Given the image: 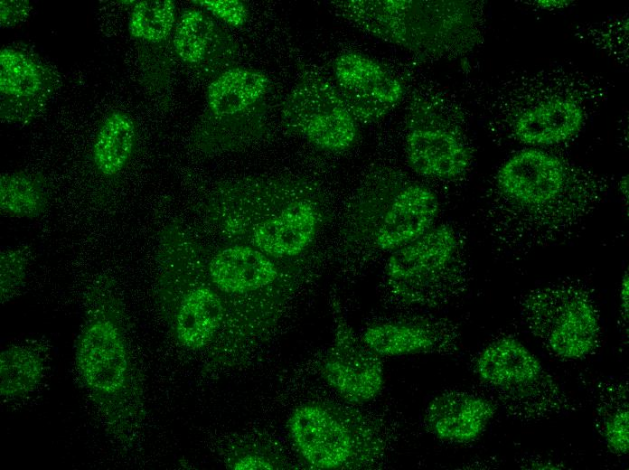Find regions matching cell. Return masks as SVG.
I'll return each mask as SVG.
<instances>
[{
	"mask_svg": "<svg viewBox=\"0 0 629 470\" xmlns=\"http://www.w3.org/2000/svg\"><path fill=\"white\" fill-rule=\"evenodd\" d=\"M606 181L539 148L519 151L494 174L485 221L495 249L521 256L572 236L596 209Z\"/></svg>",
	"mask_w": 629,
	"mask_h": 470,
	"instance_id": "cell-1",
	"label": "cell"
},
{
	"mask_svg": "<svg viewBox=\"0 0 629 470\" xmlns=\"http://www.w3.org/2000/svg\"><path fill=\"white\" fill-rule=\"evenodd\" d=\"M202 208L205 221L222 241L283 261L303 256L326 220L315 185L292 177L221 181L210 190Z\"/></svg>",
	"mask_w": 629,
	"mask_h": 470,
	"instance_id": "cell-2",
	"label": "cell"
},
{
	"mask_svg": "<svg viewBox=\"0 0 629 470\" xmlns=\"http://www.w3.org/2000/svg\"><path fill=\"white\" fill-rule=\"evenodd\" d=\"M157 260L163 308L180 344L199 350L230 324L225 303L211 284L203 247L179 221L159 237Z\"/></svg>",
	"mask_w": 629,
	"mask_h": 470,
	"instance_id": "cell-3",
	"label": "cell"
},
{
	"mask_svg": "<svg viewBox=\"0 0 629 470\" xmlns=\"http://www.w3.org/2000/svg\"><path fill=\"white\" fill-rule=\"evenodd\" d=\"M332 5L360 30L422 55L465 47L474 30L470 11L458 2L342 0Z\"/></svg>",
	"mask_w": 629,
	"mask_h": 470,
	"instance_id": "cell-4",
	"label": "cell"
},
{
	"mask_svg": "<svg viewBox=\"0 0 629 470\" xmlns=\"http://www.w3.org/2000/svg\"><path fill=\"white\" fill-rule=\"evenodd\" d=\"M108 312H97L76 343L75 366L108 431L128 443L137 417L136 383L121 326Z\"/></svg>",
	"mask_w": 629,
	"mask_h": 470,
	"instance_id": "cell-5",
	"label": "cell"
},
{
	"mask_svg": "<svg viewBox=\"0 0 629 470\" xmlns=\"http://www.w3.org/2000/svg\"><path fill=\"white\" fill-rule=\"evenodd\" d=\"M465 242L448 223L435 224L415 240L390 252L384 274L400 302L437 306L457 296L466 281Z\"/></svg>",
	"mask_w": 629,
	"mask_h": 470,
	"instance_id": "cell-6",
	"label": "cell"
},
{
	"mask_svg": "<svg viewBox=\"0 0 629 470\" xmlns=\"http://www.w3.org/2000/svg\"><path fill=\"white\" fill-rule=\"evenodd\" d=\"M474 371L512 418L540 421L573 409L568 396L520 340L502 336L478 354Z\"/></svg>",
	"mask_w": 629,
	"mask_h": 470,
	"instance_id": "cell-7",
	"label": "cell"
},
{
	"mask_svg": "<svg viewBox=\"0 0 629 470\" xmlns=\"http://www.w3.org/2000/svg\"><path fill=\"white\" fill-rule=\"evenodd\" d=\"M287 428L301 456L316 469L362 468L384 450L377 424L352 408L307 402L292 412Z\"/></svg>",
	"mask_w": 629,
	"mask_h": 470,
	"instance_id": "cell-8",
	"label": "cell"
},
{
	"mask_svg": "<svg viewBox=\"0 0 629 470\" xmlns=\"http://www.w3.org/2000/svg\"><path fill=\"white\" fill-rule=\"evenodd\" d=\"M521 321L551 353L562 359H582L600 343L596 303L586 284L562 279L533 288L520 301Z\"/></svg>",
	"mask_w": 629,
	"mask_h": 470,
	"instance_id": "cell-9",
	"label": "cell"
},
{
	"mask_svg": "<svg viewBox=\"0 0 629 470\" xmlns=\"http://www.w3.org/2000/svg\"><path fill=\"white\" fill-rule=\"evenodd\" d=\"M203 254L209 278L225 303L230 324L256 327L273 315L287 278L284 264L291 261L225 241L211 249L203 247Z\"/></svg>",
	"mask_w": 629,
	"mask_h": 470,
	"instance_id": "cell-10",
	"label": "cell"
},
{
	"mask_svg": "<svg viewBox=\"0 0 629 470\" xmlns=\"http://www.w3.org/2000/svg\"><path fill=\"white\" fill-rule=\"evenodd\" d=\"M571 77L566 83L540 85L530 90L532 96L517 98L507 112H502V129L507 137L532 147L559 145L579 133L589 118V86L582 88Z\"/></svg>",
	"mask_w": 629,
	"mask_h": 470,
	"instance_id": "cell-11",
	"label": "cell"
},
{
	"mask_svg": "<svg viewBox=\"0 0 629 470\" xmlns=\"http://www.w3.org/2000/svg\"><path fill=\"white\" fill-rule=\"evenodd\" d=\"M284 126L318 149L340 153L358 140V122L334 85L315 74L303 76L281 108Z\"/></svg>",
	"mask_w": 629,
	"mask_h": 470,
	"instance_id": "cell-12",
	"label": "cell"
},
{
	"mask_svg": "<svg viewBox=\"0 0 629 470\" xmlns=\"http://www.w3.org/2000/svg\"><path fill=\"white\" fill-rule=\"evenodd\" d=\"M334 334L331 347L320 364L326 383L351 405L373 400L383 389L381 357L353 332L340 304L333 300Z\"/></svg>",
	"mask_w": 629,
	"mask_h": 470,
	"instance_id": "cell-13",
	"label": "cell"
},
{
	"mask_svg": "<svg viewBox=\"0 0 629 470\" xmlns=\"http://www.w3.org/2000/svg\"><path fill=\"white\" fill-rule=\"evenodd\" d=\"M405 154L416 174L440 181L464 177L473 156L459 129L424 104L414 108L408 118Z\"/></svg>",
	"mask_w": 629,
	"mask_h": 470,
	"instance_id": "cell-14",
	"label": "cell"
},
{
	"mask_svg": "<svg viewBox=\"0 0 629 470\" xmlns=\"http://www.w3.org/2000/svg\"><path fill=\"white\" fill-rule=\"evenodd\" d=\"M335 88L357 122L383 119L398 107L404 86L384 64L367 54L346 52L333 64Z\"/></svg>",
	"mask_w": 629,
	"mask_h": 470,
	"instance_id": "cell-15",
	"label": "cell"
},
{
	"mask_svg": "<svg viewBox=\"0 0 629 470\" xmlns=\"http://www.w3.org/2000/svg\"><path fill=\"white\" fill-rule=\"evenodd\" d=\"M56 84L54 70L33 53L15 47L0 51L2 118L32 120L45 108Z\"/></svg>",
	"mask_w": 629,
	"mask_h": 470,
	"instance_id": "cell-16",
	"label": "cell"
},
{
	"mask_svg": "<svg viewBox=\"0 0 629 470\" xmlns=\"http://www.w3.org/2000/svg\"><path fill=\"white\" fill-rule=\"evenodd\" d=\"M386 197L372 233L378 249L390 253L415 240L436 224L439 202L427 186L407 182L393 187Z\"/></svg>",
	"mask_w": 629,
	"mask_h": 470,
	"instance_id": "cell-17",
	"label": "cell"
},
{
	"mask_svg": "<svg viewBox=\"0 0 629 470\" xmlns=\"http://www.w3.org/2000/svg\"><path fill=\"white\" fill-rule=\"evenodd\" d=\"M495 412L494 402L483 396L447 390L429 402L424 421L437 438L465 444L476 440L483 433Z\"/></svg>",
	"mask_w": 629,
	"mask_h": 470,
	"instance_id": "cell-18",
	"label": "cell"
},
{
	"mask_svg": "<svg viewBox=\"0 0 629 470\" xmlns=\"http://www.w3.org/2000/svg\"><path fill=\"white\" fill-rule=\"evenodd\" d=\"M361 338L381 358L444 352L455 341L454 329L448 324L427 319L373 324Z\"/></svg>",
	"mask_w": 629,
	"mask_h": 470,
	"instance_id": "cell-19",
	"label": "cell"
},
{
	"mask_svg": "<svg viewBox=\"0 0 629 470\" xmlns=\"http://www.w3.org/2000/svg\"><path fill=\"white\" fill-rule=\"evenodd\" d=\"M268 85V76L259 70L229 68L215 76L208 86V110L221 129L222 127H237V121L238 124L240 120L244 122L251 113H256Z\"/></svg>",
	"mask_w": 629,
	"mask_h": 470,
	"instance_id": "cell-20",
	"label": "cell"
},
{
	"mask_svg": "<svg viewBox=\"0 0 629 470\" xmlns=\"http://www.w3.org/2000/svg\"><path fill=\"white\" fill-rule=\"evenodd\" d=\"M175 54L192 66L206 64L221 73L235 56V43L204 11L185 10L173 38Z\"/></svg>",
	"mask_w": 629,
	"mask_h": 470,
	"instance_id": "cell-21",
	"label": "cell"
},
{
	"mask_svg": "<svg viewBox=\"0 0 629 470\" xmlns=\"http://www.w3.org/2000/svg\"><path fill=\"white\" fill-rule=\"evenodd\" d=\"M136 140L132 117L119 110L110 112L96 135L92 159L95 168L104 176H114L129 161Z\"/></svg>",
	"mask_w": 629,
	"mask_h": 470,
	"instance_id": "cell-22",
	"label": "cell"
},
{
	"mask_svg": "<svg viewBox=\"0 0 629 470\" xmlns=\"http://www.w3.org/2000/svg\"><path fill=\"white\" fill-rule=\"evenodd\" d=\"M46 369L42 349L33 344L11 345L0 353V394L4 399H19L32 393L40 384Z\"/></svg>",
	"mask_w": 629,
	"mask_h": 470,
	"instance_id": "cell-23",
	"label": "cell"
},
{
	"mask_svg": "<svg viewBox=\"0 0 629 470\" xmlns=\"http://www.w3.org/2000/svg\"><path fill=\"white\" fill-rule=\"evenodd\" d=\"M45 181L38 174L17 171L0 177V211L14 218L34 219L47 209Z\"/></svg>",
	"mask_w": 629,
	"mask_h": 470,
	"instance_id": "cell-24",
	"label": "cell"
},
{
	"mask_svg": "<svg viewBox=\"0 0 629 470\" xmlns=\"http://www.w3.org/2000/svg\"><path fill=\"white\" fill-rule=\"evenodd\" d=\"M596 396V418L608 448L625 455L629 449V406L627 382H608Z\"/></svg>",
	"mask_w": 629,
	"mask_h": 470,
	"instance_id": "cell-25",
	"label": "cell"
},
{
	"mask_svg": "<svg viewBox=\"0 0 629 470\" xmlns=\"http://www.w3.org/2000/svg\"><path fill=\"white\" fill-rule=\"evenodd\" d=\"M175 24V5L172 0H144L134 6L128 23L132 37L149 42L167 39Z\"/></svg>",
	"mask_w": 629,
	"mask_h": 470,
	"instance_id": "cell-26",
	"label": "cell"
},
{
	"mask_svg": "<svg viewBox=\"0 0 629 470\" xmlns=\"http://www.w3.org/2000/svg\"><path fill=\"white\" fill-rule=\"evenodd\" d=\"M31 258L27 246H17L1 250L0 253V295L1 302L14 298L24 286Z\"/></svg>",
	"mask_w": 629,
	"mask_h": 470,
	"instance_id": "cell-27",
	"label": "cell"
},
{
	"mask_svg": "<svg viewBox=\"0 0 629 470\" xmlns=\"http://www.w3.org/2000/svg\"><path fill=\"white\" fill-rule=\"evenodd\" d=\"M195 5L211 13L225 24L239 27L249 17V10L245 3L239 0H195Z\"/></svg>",
	"mask_w": 629,
	"mask_h": 470,
	"instance_id": "cell-28",
	"label": "cell"
},
{
	"mask_svg": "<svg viewBox=\"0 0 629 470\" xmlns=\"http://www.w3.org/2000/svg\"><path fill=\"white\" fill-rule=\"evenodd\" d=\"M33 7L27 0H2L0 2V21L2 28L19 24L30 15Z\"/></svg>",
	"mask_w": 629,
	"mask_h": 470,
	"instance_id": "cell-29",
	"label": "cell"
},
{
	"mask_svg": "<svg viewBox=\"0 0 629 470\" xmlns=\"http://www.w3.org/2000/svg\"><path fill=\"white\" fill-rule=\"evenodd\" d=\"M620 314L623 322L628 324L629 310V277L627 270L624 271L619 287Z\"/></svg>",
	"mask_w": 629,
	"mask_h": 470,
	"instance_id": "cell-30",
	"label": "cell"
},
{
	"mask_svg": "<svg viewBox=\"0 0 629 470\" xmlns=\"http://www.w3.org/2000/svg\"><path fill=\"white\" fill-rule=\"evenodd\" d=\"M234 469H273V465L258 456H245L233 464Z\"/></svg>",
	"mask_w": 629,
	"mask_h": 470,
	"instance_id": "cell-31",
	"label": "cell"
},
{
	"mask_svg": "<svg viewBox=\"0 0 629 470\" xmlns=\"http://www.w3.org/2000/svg\"><path fill=\"white\" fill-rule=\"evenodd\" d=\"M618 190L623 197L628 201V176H623L618 183Z\"/></svg>",
	"mask_w": 629,
	"mask_h": 470,
	"instance_id": "cell-32",
	"label": "cell"
},
{
	"mask_svg": "<svg viewBox=\"0 0 629 470\" xmlns=\"http://www.w3.org/2000/svg\"><path fill=\"white\" fill-rule=\"evenodd\" d=\"M537 5L541 6V7H559L562 5H568L569 2L568 1H536Z\"/></svg>",
	"mask_w": 629,
	"mask_h": 470,
	"instance_id": "cell-33",
	"label": "cell"
}]
</instances>
